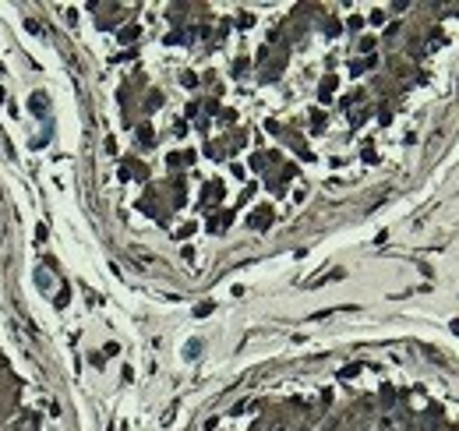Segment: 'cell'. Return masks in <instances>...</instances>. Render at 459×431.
<instances>
[{
	"instance_id": "obj_1",
	"label": "cell",
	"mask_w": 459,
	"mask_h": 431,
	"mask_svg": "<svg viewBox=\"0 0 459 431\" xmlns=\"http://www.w3.org/2000/svg\"><path fill=\"white\" fill-rule=\"evenodd\" d=\"M198 350H202V343L195 339V343H187V357H198Z\"/></svg>"
}]
</instances>
